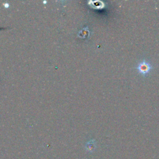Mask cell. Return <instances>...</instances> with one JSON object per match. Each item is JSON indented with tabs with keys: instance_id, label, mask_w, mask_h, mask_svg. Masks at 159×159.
<instances>
[{
	"instance_id": "6da1fadb",
	"label": "cell",
	"mask_w": 159,
	"mask_h": 159,
	"mask_svg": "<svg viewBox=\"0 0 159 159\" xmlns=\"http://www.w3.org/2000/svg\"><path fill=\"white\" fill-rule=\"evenodd\" d=\"M152 68L153 66L150 63L145 60H143L137 65L135 68L142 75L147 76L150 73Z\"/></svg>"
},
{
	"instance_id": "7a4b0ae2",
	"label": "cell",
	"mask_w": 159,
	"mask_h": 159,
	"mask_svg": "<svg viewBox=\"0 0 159 159\" xmlns=\"http://www.w3.org/2000/svg\"><path fill=\"white\" fill-rule=\"evenodd\" d=\"M4 6L5 7H9V3H7V2H6V3H4Z\"/></svg>"
}]
</instances>
